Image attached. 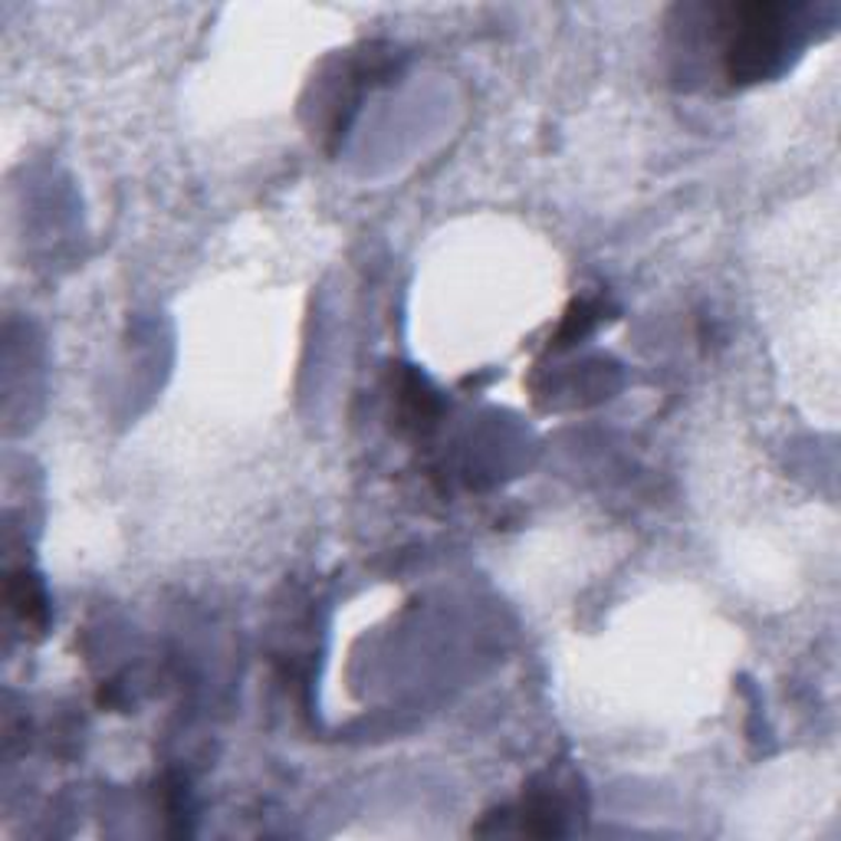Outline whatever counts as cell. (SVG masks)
Returning a JSON list of instances; mask_svg holds the SVG:
<instances>
[{"instance_id": "cell-4", "label": "cell", "mask_w": 841, "mask_h": 841, "mask_svg": "<svg viewBox=\"0 0 841 841\" xmlns=\"http://www.w3.org/2000/svg\"><path fill=\"white\" fill-rule=\"evenodd\" d=\"M599 307L595 303H572V310L565 313L562 319V325H559V332H556V345H569V342H575V339H582L595 322H599Z\"/></svg>"}, {"instance_id": "cell-3", "label": "cell", "mask_w": 841, "mask_h": 841, "mask_svg": "<svg viewBox=\"0 0 841 841\" xmlns=\"http://www.w3.org/2000/svg\"><path fill=\"white\" fill-rule=\"evenodd\" d=\"M398 408H402L405 424H430L437 418V398L418 375H405V382L398 388Z\"/></svg>"}, {"instance_id": "cell-2", "label": "cell", "mask_w": 841, "mask_h": 841, "mask_svg": "<svg viewBox=\"0 0 841 841\" xmlns=\"http://www.w3.org/2000/svg\"><path fill=\"white\" fill-rule=\"evenodd\" d=\"M7 602L20 615L23 625H37V629L46 625V599H43V589L37 585V579H30L23 572L13 575L7 585Z\"/></svg>"}, {"instance_id": "cell-1", "label": "cell", "mask_w": 841, "mask_h": 841, "mask_svg": "<svg viewBox=\"0 0 841 841\" xmlns=\"http://www.w3.org/2000/svg\"><path fill=\"white\" fill-rule=\"evenodd\" d=\"M809 7L789 3H736L720 13L724 30V76L734 86L769 80L782 70L786 53L802 43Z\"/></svg>"}]
</instances>
